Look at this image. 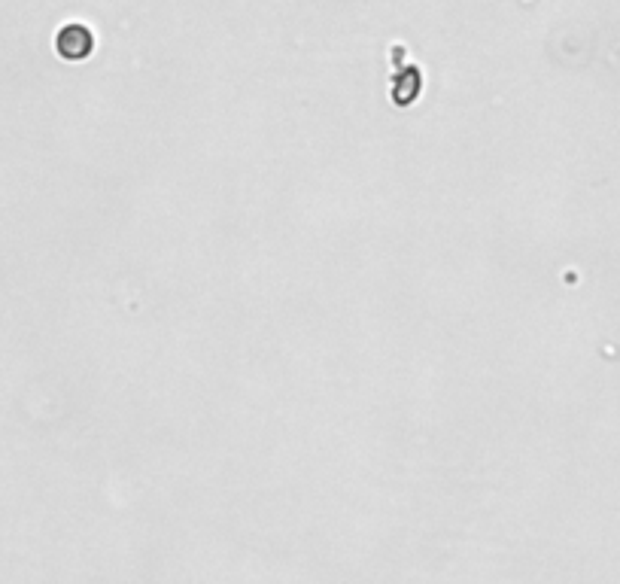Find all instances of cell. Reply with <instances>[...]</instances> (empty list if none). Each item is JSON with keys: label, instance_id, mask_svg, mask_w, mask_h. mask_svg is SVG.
Instances as JSON below:
<instances>
[{"label": "cell", "instance_id": "1", "mask_svg": "<svg viewBox=\"0 0 620 584\" xmlns=\"http://www.w3.org/2000/svg\"><path fill=\"white\" fill-rule=\"evenodd\" d=\"M55 46H58V55L67 58V61H83L95 52V34L80 25V22H70L58 31L55 37Z\"/></svg>", "mask_w": 620, "mask_h": 584}]
</instances>
